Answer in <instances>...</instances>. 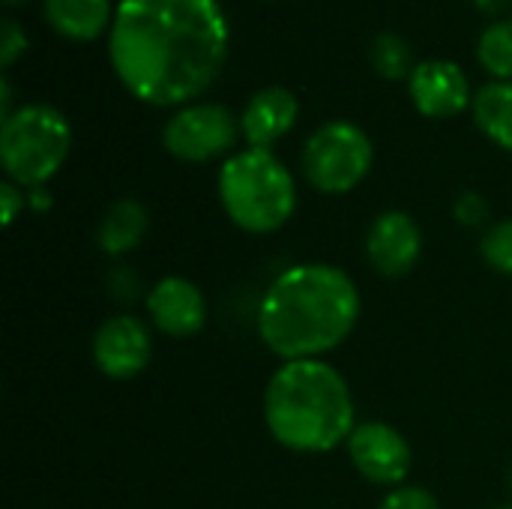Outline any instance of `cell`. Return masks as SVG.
<instances>
[{"label": "cell", "instance_id": "cell-1", "mask_svg": "<svg viewBox=\"0 0 512 509\" xmlns=\"http://www.w3.org/2000/svg\"><path fill=\"white\" fill-rule=\"evenodd\" d=\"M231 30L216 0H120L108 57L123 87L147 105H186L225 66Z\"/></svg>", "mask_w": 512, "mask_h": 509}, {"label": "cell", "instance_id": "cell-2", "mask_svg": "<svg viewBox=\"0 0 512 509\" xmlns=\"http://www.w3.org/2000/svg\"><path fill=\"white\" fill-rule=\"evenodd\" d=\"M357 318L360 291L342 267L294 264L264 291L258 336L285 363L318 360L354 333Z\"/></svg>", "mask_w": 512, "mask_h": 509}, {"label": "cell", "instance_id": "cell-3", "mask_svg": "<svg viewBox=\"0 0 512 509\" xmlns=\"http://www.w3.org/2000/svg\"><path fill=\"white\" fill-rule=\"evenodd\" d=\"M264 420L294 453H327L357 429L351 387L324 360L282 363L264 393Z\"/></svg>", "mask_w": 512, "mask_h": 509}, {"label": "cell", "instance_id": "cell-4", "mask_svg": "<svg viewBox=\"0 0 512 509\" xmlns=\"http://www.w3.org/2000/svg\"><path fill=\"white\" fill-rule=\"evenodd\" d=\"M219 201L228 219L249 234L279 231L297 207L291 171L270 150H240L219 171Z\"/></svg>", "mask_w": 512, "mask_h": 509}, {"label": "cell", "instance_id": "cell-5", "mask_svg": "<svg viewBox=\"0 0 512 509\" xmlns=\"http://www.w3.org/2000/svg\"><path fill=\"white\" fill-rule=\"evenodd\" d=\"M72 150L69 120L42 102L21 105L3 120L0 129V162L6 180L21 189L45 186L66 162Z\"/></svg>", "mask_w": 512, "mask_h": 509}, {"label": "cell", "instance_id": "cell-6", "mask_svg": "<svg viewBox=\"0 0 512 509\" xmlns=\"http://www.w3.org/2000/svg\"><path fill=\"white\" fill-rule=\"evenodd\" d=\"M372 162L375 147L369 135L348 120L318 126L303 147V174L309 186L324 195H345L360 186Z\"/></svg>", "mask_w": 512, "mask_h": 509}, {"label": "cell", "instance_id": "cell-7", "mask_svg": "<svg viewBox=\"0 0 512 509\" xmlns=\"http://www.w3.org/2000/svg\"><path fill=\"white\" fill-rule=\"evenodd\" d=\"M240 135V120L216 102L183 105L162 129L165 150L180 162H210L225 156Z\"/></svg>", "mask_w": 512, "mask_h": 509}, {"label": "cell", "instance_id": "cell-8", "mask_svg": "<svg viewBox=\"0 0 512 509\" xmlns=\"http://www.w3.org/2000/svg\"><path fill=\"white\" fill-rule=\"evenodd\" d=\"M348 456L360 477L375 486L399 489L411 471V447L399 429L387 423H360L348 438Z\"/></svg>", "mask_w": 512, "mask_h": 509}, {"label": "cell", "instance_id": "cell-9", "mask_svg": "<svg viewBox=\"0 0 512 509\" xmlns=\"http://www.w3.org/2000/svg\"><path fill=\"white\" fill-rule=\"evenodd\" d=\"M150 354V327L135 315H114L93 336V363L102 375L114 381H129L141 375L150 363Z\"/></svg>", "mask_w": 512, "mask_h": 509}, {"label": "cell", "instance_id": "cell-10", "mask_svg": "<svg viewBox=\"0 0 512 509\" xmlns=\"http://www.w3.org/2000/svg\"><path fill=\"white\" fill-rule=\"evenodd\" d=\"M366 255L381 276H408L423 255V231L414 216L402 210H387L372 222L366 234Z\"/></svg>", "mask_w": 512, "mask_h": 509}, {"label": "cell", "instance_id": "cell-11", "mask_svg": "<svg viewBox=\"0 0 512 509\" xmlns=\"http://www.w3.org/2000/svg\"><path fill=\"white\" fill-rule=\"evenodd\" d=\"M147 315L159 333L171 339H189L207 324V300L195 282L183 276H165L147 294Z\"/></svg>", "mask_w": 512, "mask_h": 509}, {"label": "cell", "instance_id": "cell-12", "mask_svg": "<svg viewBox=\"0 0 512 509\" xmlns=\"http://www.w3.org/2000/svg\"><path fill=\"white\" fill-rule=\"evenodd\" d=\"M408 93L417 111L426 117H456L474 102L468 75L450 60L417 63L408 78Z\"/></svg>", "mask_w": 512, "mask_h": 509}, {"label": "cell", "instance_id": "cell-13", "mask_svg": "<svg viewBox=\"0 0 512 509\" xmlns=\"http://www.w3.org/2000/svg\"><path fill=\"white\" fill-rule=\"evenodd\" d=\"M297 114H300V105L288 87H264L249 99L240 117V132L249 141V147L270 150L282 135L294 129Z\"/></svg>", "mask_w": 512, "mask_h": 509}, {"label": "cell", "instance_id": "cell-14", "mask_svg": "<svg viewBox=\"0 0 512 509\" xmlns=\"http://www.w3.org/2000/svg\"><path fill=\"white\" fill-rule=\"evenodd\" d=\"M42 15L54 33L72 42H90L114 21L111 0H42Z\"/></svg>", "mask_w": 512, "mask_h": 509}, {"label": "cell", "instance_id": "cell-15", "mask_svg": "<svg viewBox=\"0 0 512 509\" xmlns=\"http://www.w3.org/2000/svg\"><path fill=\"white\" fill-rule=\"evenodd\" d=\"M150 216L147 207L135 198H117L114 204H108V210L99 219L96 228V243L105 255L120 258L132 249L141 246L144 234H147Z\"/></svg>", "mask_w": 512, "mask_h": 509}, {"label": "cell", "instance_id": "cell-16", "mask_svg": "<svg viewBox=\"0 0 512 509\" xmlns=\"http://www.w3.org/2000/svg\"><path fill=\"white\" fill-rule=\"evenodd\" d=\"M474 120L489 141L512 153V81H489L474 93Z\"/></svg>", "mask_w": 512, "mask_h": 509}, {"label": "cell", "instance_id": "cell-17", "mask_svg": "<svg viewBox=\"0 0 512 509\" xmlns=\"http://www.w3.org/2000/svg\"><path fill=\"white\" fill-rule=\"evenodd\" d=\"M477 57L489 75L498 81H512V18L489 24L477 42Z\"/></svg>", "mask_w": 512, "mask_h": 509}, {"label": "cell", "instance_id": "cell-18", "mask_svg": "<svg viewBox=\"0 0 512 509\" xmlns=\"http://www.w3.org/2000/svg\"><path fill=\"white\" fill-rule=\"evenodd\" d=\"M369 57H372L375 72L384 75V78H390V81L411 78V72L417 69L414 54H411V45L399 33H378L375 42H372Z\"/></svg>", "mask_w": 512, "mask_h": 509}, {"label": "cell", "instance_id": "cell-19", "mask_svg": "<svg viewBox=\"0 0 512 509\" xmlns=\"http://www.w3.org/2000/svg\"><path fill=\"white\" fill-rule=\"evenodd\" d=\"M480 252H483V261H486L495 273L512 276V219L495 222V225L483 234Z\"/></svg>", "mask_w": 512, "mask_h": 509}, {"label": "cell", "instance_id": "cell-20", "mask_svg": "<svg viewBox=\"0 0 512 509\" xmlns=\"http://www.w3.org/2000/svg\"><path fill=\"white\" fill-rule=\"evenodd\" d=\"M27 48V33L15 18H3L0 24V66L9 69Z\"/></svg>", "mask_w": 512, "mask_h": 509}, {"label": "cell", "instance_id": "cell-21", "mask_svg": "<svg viewBox=\"0 0 512 509\" xmlns=\"http://www.w3.org/2000/svg\"><path fill=\"white\" fill-rule=\"evenodd\" d=\"M378 509H441L435 495L420 486H399L393 489Z\"/></svg>", "mask_w": 512, "mask_h": 509}, {"label": "cell", "instance_id": "cell-22", "mask_svg": "<svg viewBox=\"0 0 512 509\" xmlns=\"http://www.w3.org/2000/svg\"><path fill=\"white\" fill-rule=\"evenodd\" d=\"M453 216H456V222L465 225V228H480V225H486V219H489V204H486L483 195L465 192V195L456 198Z\"/></svg>", "mask_w": 512, "mask_h": 509}, {"label": "cell", "instance_id": "cell-23", "mask_svg": "<svg viewBox=\"0 0 512 509\" xmlns=\"http://www.w3.org/2000/svg\"><path fill=\"white\" fill-rule=\"evenodd\" d=\"M0 201H3V225L9 228V225L15 222L18 210H24V201H27V195H24V189H21L18 183H12V180H3V183H0Z\"/></svg>", "mask_w": 512, "mask_h": 509}, {"label": "cell", "instance_id": "cell-24", "mask_svg": "<svg viewBox=\"0 0 512 509\" xmlns=\"http://www.w3.org/2000/svg\"><path fill=\"white\" fill-rule=\"evenodd\" d=\"M108 291H111V297H114V300L129 303V300H135V297H138V279H135L126 267H120V270H114V273H111V279H108Z\"/></svg>", "mask_w": 512, "mask_h": 509}, {"label": "cell", "instance_id": "cell-25", "mask_svg": "<svg viewBox=\"0 0 512 509\" xmlns=\"http://www.w3.org/2000/svg\"><path fill=\"white\" fill-rule=\"evenodd\" d=\"M510 3L512 0H474V6L480 12H486V15H501V12L510 9Z\"/></svg>", "mask_w": 512, "mask_h": 509}, {"label": "cell", "instance_id": "cell-26", "mask_svg": "<svg viewBox=\"0 0 512 509\" xmlns=\"http://www.w3.org/2000/svg\"><path fill=\"white\" fill-rule=\"evenodd\" d=\"M0 114H3V120L12 114V84H9V78H0Z\"/></svg>", "mask_w": 512, "mask_h": 509}, {"label": "cell", "instance_id": "cell-27", "mask_svg": "<svg viewBox=\"0 0 512 509\" xmlns=\"http://www.w3.org/2000/svg\"><path fill=\"white\" fill-rule=\"evenodd\" d=\"M27 201H30V207H33V210H48V207H51V195H48V192H45L42 186L30 189Z\"/></svg>", "mask_w": 512, "mask_h": 509}, {"label": "cell", "instance_id": "cell-28", "mask_svg": "<svg viewBox=\"0 0 512 509\" xmlns=\"http://www.w3.org/2000/svg\"><path fill=\"white\" fill-rule=\"evenodd\" d=\"M6 6H18V3H24V0H3Z\"/></svg>", "mask_w": 512, "mask_h": 509}, {"label": "cell", "instance_id": "cell-29", "mask_svg": "<svg viewBox=\"0 0 512 509\" xmlns=\"http://www.w3.org/2000/svg\"><path fill=\"white\" fill-rule=\"evenodd\" d=\"M510 489H512V471H510Z\"/></svg>", "mask_w": 512, "mask_h": 509}, {"label": "cell", "instance_id": "cell-30", "mask_svg": "<svg viewBox=\"0 0 512 509\" xmlns=\"http://www.w3.org/2000/svg\"><path fill=\"white\" fill-rule=\"evenodd\" d=\"M498 509H512V507H498Z\"/></svg>", "mask_w": 512, "mask_h": 509}]
</instances>
